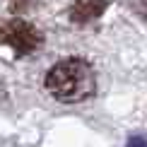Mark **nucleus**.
Listing matches in <instances>:
<instances>
[{
	"label": "nucleus",
	"instance_id": "nucleus-1",
	"mask_svg": "<svg viewBox=\"0 0 147 147\" xmlns=\"http://www.w3.org/2000/svg\"><path fill=\"white\" fill-rule=\"evenodd\" d=\"M94 87H96L94 72H92L89 63L82 58H65L56 63L46 75V89L51 92V96L65 104L92 96Z\"/></svg>",
	"mask_w": 147,
	"mask_h": 147
},
{
	"label": "nucleus",
	"instance_id": "nucleus-5",
	"mask_svg": "<svg viewBox=\"0 0 147 147\" xmlns=\"http://www.w3.org/2000/svg\"><path fill=\"white\" fill-rule=\"evenodd\" d=\"M128 147H147V140L145 138H133L130 142H128Z\"/></svg>",
	"mask_w": 147,
	"mask_h": 147
},
{
	"label": "nucleus",
	"instance_id": "nucleus-2",
	"mask_svg": "<svg viewBox=\"0 0 147 147\" xmlns=\"http://www.w3.org/2000/svg\"><path fill=\"white\" fill-rule=\"evenodd\" d=\"M41 41H44V36L39 34V29L24 20H10V22L0 24V44L10 46L20 56L36 51L41 46Z\"/></svg>",
	"mask_w": 147,
	"mask_h": 147
},
{
	"label": "nucleus",
	"instance_id": "nucleus-3",
	"mask_svg": "<svg viewBox=\"0 0 147 147\" xmlns=\"http://www.w3.org/2000/svg\"><path fill=\"white\" fill-rule=\"evenodd\" d=\"M106 10V0H75L70 7V20L77 24L92 22Z\"/></svg>",
	"mask_w": 147,
	"mask_h": 147
},
{
	"label": "nucleus",
	"instance_id": "nucleus-4",
	"mask_svg": "<svg viewBox=\"0 0 147 147\" xmlns=\"http://www.w3.org/2000/svg\"><path fill=\"white\" fill-rule=\"evenodd\" d=\"M135 7L142 17H147V0H135Z\"/></svg>",
	"mask_w": 147,
	"mask_h": 147
}]
</instances>
